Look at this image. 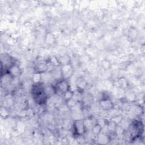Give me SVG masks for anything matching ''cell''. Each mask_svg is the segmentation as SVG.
<instances>
[{"instance_id":"obj_1","label":"cell","mask_w":145,"mask_h":145,"mask_svg":"<svg viewBox=\"0 0 145 145\" xmlns=\"http://www.w3.org/2000/svg\"><path fill=\"white\" fill-rule=\"evenodd\" d=\"M31 93L36 102L40 105L44 104L48 97L46 88L40 83H36V84L33 85Z\"/></svg>"},{"instance_id":"obj_2","label":"cell","mask_w":145,"mask_h":145,"mask_svg":"<svg viewBox=\"0 0 145 145\" xmlns=\"http://www.w3.org/2000/svg\"><path fill=\"white\" fill-rule=\"evenodd\" d=\"M54 93L63 94L69 90V86L65 79L60 80L53 87Z\"/></svg>"},{"instance_id":"obj_3","label":"cell","mask_w":145,"mask_h":145,"mask_svg":"<svg viewBox=\"0 0 145 145\" xmlns=\"http://www.w3.org/2000/svg\"><path fill=\"white\" fill-rule=\"evenodd\" d=\"M73 126L75 133L78 135H82L86 132V126L82 120H80L75 121Z\"/></svg>"},{"instance_id":"obj_4","label":"cell","mask_w":145,"mask_h":145,"mask_svg":"<svg viewBox=\"0 0 145 145\" xmlns=\"http://www.w3.org/2000/svg\"><path fill=\"white\" fill-rule=\"evenodd\" d=\"M99 103L100 106L104 110H111L114 107V104L113 102L108 99H101L100 101H99Z\"/></svg>"},{"instance_id":"obj_5","label":"cell","mask_w":145,"mask_h":145,"mask_svg":"<svg viewBox=\"0 0 145 145\" xmlns=\"http://www.w3.org/2000/svg\"><path fill=\"white\" fill-rule=\"evenodd\" d=\"M8 71L10 75L13 77L19 76L22 73V70L20 68L15 64L11 65L8 67Z\"/></svg>"},{"instance_id":"obj_6","label":"cell","mask_w":145,"mask_h":145,"mask_svg":"<svg viewBox=\"0 0 145 145\" xmlns=\"http://www.w3.org/2000/svg\"><path fill=\"white\" fill-rule=\"evenodd\" d=\"M72 69L71 66L68 63L64 65L61 71V75L63 78H65L64 79H65V78H67L69 76H70L72 74Z\"/></svg>"},{"instance_id":"obj_7","label":"cell","mask_w":145,"mask_h":145,"mask_svg":"<svg viewBox=\"0 0 145 145\" xmlns=\"http://www.w3.org/2000/svg\"><path fill=\"white\" fill-rule=\"evenodd\" d=\"M48 65L45 62H39L35 67L36 73L42 74L48 70Z\"/></svg>"},{"instance_id":"obj_8","label":"cell","mask_w":145,"mask_h":145,"mask_svg":"<svg viewBox=\"0 0 145 145\" xmlns=\"http://www.w3.org/2000/svg\"><path fill=\"white\" fill-rule=\"evenodd\" d=\"M100 130H101V126H100L99 125H96L95 126V127H93V132L95 134H98L100 133Z\"/></svg>"}]
</instances>
